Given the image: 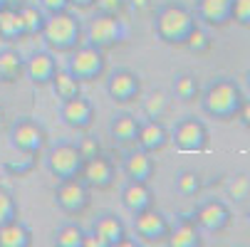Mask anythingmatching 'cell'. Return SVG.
<instances>
[{"label":"cell","instance_id":"1","mask_svg":"<svg viewBox=\"0 0 250 247\" xmlns=\"http://www.w3.org/2000/svg\"><path fill=\"white\" fill-rule=\"evenodd\" d=\"M243 89L238 87L235 79L230 77H216L210 79L201 94H198V101H201V112L216 121H233L240 104H243Z\"/></svg>","mask_w":250,"mask_h":247},{"label":"cell","instance_id":"2","mask_svg":"<svg viewBox=\"0 0 250 247\" xmlns=\"http://www.w3.org/2000/svg\"><path fill=\"white\" fill-rule=\"evenodd\" d=\"M198 25L196 15L191 8H186L184 3H164L156 8L154 13V35L156 40H161L168 47H184L191 30Z\"/></svg>","mask_w":250,"mask_h":247},{"label":"cell","instance_id":"3","mask_svg":"<svg viewBox=\"0 0 250 247\" xmlns=\"http://www.w3.org/2000/svg\"><path fill=\"white\" fill-rule=\"evenodd\" d=\"M40 38H42V42L50 52L67 55L80 42H84V27H82V20L77 18V13L69 8V10H62V13L45 18Z\"/></svg>","mask_w":250,"mask_h":247},{"label":"cell","instance_id":"4","mask_svg":"<svg viewBox=\"0 0 250 247\" xmlns=\"http://www.w3.org/2000/svg\"><path fill=\"white\" fill-rule=\"evenodd\" d=\"M8 144L18 153L40 156L47 149V129L32 116H20L8 126Z\"/></svg>","mask_w":250,"mask_h":247},{"label":"cell","instance_id":"5","mask_svg":"<svg viewBox=\"0 0 250 247\" xmlns=\"http://www.w3.org/2000/svg\"><path fill=\"white\" fill-rule=\"evenodd\" d=\"M84 40L94 47H99L102 52H109L114 47H119L126 40V25L122 20V15H106V13H97L87 30H84Z\"/></svg>","mask_w":250,"mask_h":247},{"label":"cell","instance_id":"6","mask_svg":"<svg viewBox=\"0 0 250 247\" xmlns=\"http://www.w3.org/2000/svg\"><path fill=\"white\" fill-rule=\"evenodd\" d=\"M42 153H45V158H42L45 168H47V173L52 175V178L64 181V178H75V175H80L84 158L80 156L75 141H57V144L47 146Z\"/></svg>","mask_w":250,"mask_h":247},{"label":"cell","instance_id":"7","mask_svg":"<svg viewBox=\"0 0 250 247\" xmlns=\"http://www.w3.org/2000/svg\"><path fill=\"white\" fill-rule=\"evenodd\" d=\"M67 69L72 72L80 82H94L102 79L106 72V52L89 42H80L72 52H67Z\"/></svg>","mask_w":250,"mask_h":247},{"label":"cell","instance_id":"8","mask_svg":"<svg viewBox=\"0 0 250 247\" xmlns=\"http://www.w3.org/2000/svg\"><path fill=\"white\" fill-rule=\"evenodd\" d=\"M168 136H171V144L184 151V153H201L208 149L210 144V133H208V126L196 119V116H184L178 119L171 129H168Z\"/></svg>","mask_w":250,"mask_h":247},{"label":"cell","instance_id":"9","mask_svg":"<svg viewBox=\"0 0 250 247\" xmlns=\"http://www.w3.org/2000/svg\"><path fill=\"white\" fill-rule=\"evenodd\" d=\"M55 205L57 210H62L64 215H82L84 210L89 208L92 203V188L75 175V178H64V181H57L55 186Z\"/></svg>","mask_w":250,"mask_h":247},{"label":"cell","instance_id":"10","mask_svg":"<svg viewBox=\"0 0 250 247\" xmlns=\"http://www.w3.org/2000/svg\"><path fill=\"white\" fill-rule=\"evenodd\" d=\"M104 92L114 104H131L141 96V77L129 67H117L106 75Z\"/></svg>","mask_w":250,"mask_h":247},{"label":"cell","instance_id":"11","mask_svg":"<svg viewBox=\"0 0 250 247\" xmlns=\"http://www.w3.org/2000/svg\"><path fill=\"white\" fill-rule=\"evenodd\" d=\"M193 220L198 225L201 232H208V235H216V232H223L230 220H233V213H230V205L221 198H208L203 203L196 205L193 210Z\"/></svg>","mask_w":250,"mask_h":247},{"label":"cell","instance_id":"12","mask_svg":"<svg viewBox=\"0 0 250 247\" xmlns=\"http://www.w3.org/2000/svg\"><path fill=\"white\" fill-rule=\"evenodd\" d=\"M131 218H134V232L141 242H146V245L166 242V237L171 232V220L161 213V210H156L151 205V208L141 210V213H136Z\"/></svg>","mask_w":250,"mask_h":247},{"label":"cell","instance_id":"13","mask_svg":"<svg viewBox=\"0 0 250 247\" xmlns=\"http://www.w3.org/2000/svg\"><path fill=\"white\" fill-rule=\"evenodd\" d=\"M97 116V107L94 101L87 99L84 94H77L72 99H64L60 101V119L64 126L75 129V131H87L94 124Z\"/></svg>","mask_w":250,"mask_h":247},{"label":"cell","instance_id":"14","mask_svg":"<svg viewBox=\"0 0 250 247\" xmlns=\"http://www.w3.org/2000/svg\"><path fill=\"white\" fill-rule=\"evenodd\" d=\"M80 178L92 188V190H109L114 186V178H117V166L109 156H92L82 163V171H80Z\"/></svg>","mask_w":250,"mask_h":247},{"label":"cell","instance_id":"15","mask_svg":"<svg viewBox=\"0 0 250 247\" xmlns=\"http://www.w3.org/2000/svg\"><path fill=\"white\" fill-rule=\"evenodd\" d=\"M57 72V57L50 50H35L25 57V79L32 87H47Z\"/></svg>","mask_w":250,"mask_h":247},{"label":"cell","instance_id":"16","mask_svg":"<svg viewBox=\"0 0 250 247\" xmlns=\"http://www.w3.org/2000/svg\"><path fill=\"white\" fill-rule=\"evenodd\" d=\"M89 232L99 240L102 247H119V245H131L126 240V225L122 218H117L114 213H99L92 220Z\"/></svg>","mask_w":250,"mask_h":247},{"label":"cell","instance_id":"17","mask_svg":"<svg viewBox=\"0 0 250 247\" xmlns=\"http://www.w3.org/2000/svg\"><path fill=\"white\" fill-rule=\"evenodd\" d=\"M122 173L126 181H151L154 173H156V161H154V153H146L141 151L139 146L129 149L122 158Z\"/></svg>","mask_w":250,"mask_h":247},{"label":"cell","instance_id":"18","mask_svg":"<svg viewBox=\"0 0 250 247\" xmlns=\"http://www.w3.org/2000/svg\"><path fill=\"white\" fill-rule=\"evenodd\" d=\"M119 200L129 215H136L154 205V190L146 181H126L119 190Z\"/></svg>","mask_w":250,"mask_h":247},{"label":"cell","instance_id":"19","mask_svg":"<svg viewBox=\"0 0 250 247\" xmlns=\"http://www.w3.org/2000/svg\"><path fill=\"white\" fill-rule=\"evenodd\" d=\"M193 15L203 27H226L230 22V0H196Z\"/></svg>","mask_w":250,"mask_h":247},{"label":"cell","instance_id":"20","mask_svg":"<svg viewBox=\"0 0 250 247\" xmlns=\"http://www.w3.org/2000/svg\"><path fill=\"white\" fill-rule=\"evenodd\" d=\"M168 144H171V136H168V129L161 121H149L146 119V121L139 124V133H136L134 146H139L141 151H146V153H159Z\"/></svg>","mask_w":250,"mask_h":247},{"label":"cell","instance_id":"21","mask_svg":"<svg viewBox=\"0 0 250 247\" xmlns=\"http://www.w3.org/2000/svg\"><path fill=\"white\" fill-rule=\"evenodd\" d=\"M139 124H141V119H136L131 112H119L109 119V138L117 146H134Z\"/></svg>","mask_w":250,"mask_h":247},{"label":"cell","instance_id":"22","mask_svg":"<svg viewBox=\"0 0 250 247\" xmlns=\"http://www.w3.org/2000/svg\"><path fill=\"white\" fill-rule=\"evenodd\" d=\"M166 245H171V247H201L203 245V237H201V230H198L193 215L181 218L176 225H171Z\"/></svg>","mask_w":250,"mask_h":247},{"label":"cell","instance_id":"23","mask_svg":"<svg viewBox=\"0 0 250 247\" xmlns=\"http://www.w3.org/2000/svg\"><path fill=\"white\" fill-rule=\"evenodd\" d=\"M25 77V57L15 47L0 50V84H15Z\"/></svg>","mask_w":250,"mask_h":247},{"label":"cell","instance_id":"24","mask_svg":"<svg viewBox=\"0 0 250 247\" xmlns=\"http://www.w3.org/2000/svg\"><path fill=\"white\" fill-rule=\"evenodd\" d=\"M0 40L8 45L25 40V27H22V18L18 13V3L0 8Z\"/></svg>","mask_w":250,"mask_h":247},{"label":"cell","instance_id":"25","mask_svg":"<svg viewBox=\"0 0 250 247\" xmlns=\"http://www.w3.org/2000/svg\"><path fill=\"white\" fill-rule=\"evenodd\" d=\"M30 245H32V230L20 218H13L0 225V247H30Z\"/></svg>","mask_w":250,"mask_h":247},{"label":"cell","instance_id":"26","mask_svg":"<svg viewBox=\"0 0 250 247\" xmlns=\"http://www.w3.org/2000/svg\"><path fill=\"white\" fill-rule=\"evenodd\" d=\"M171 107V94L164 89H151L141 101V114L149 121H161Z\"/></svg>","mask_w":250,"mask_h":247},{"label":"cell","instance_id":"27","mask_svg":"<svg viewBox=\"0 0 250 247\" xmlns=\"http://www.w3.org/2000/svg\"><path fill=\"white\" fill-rule=\"evenodd\" d=\"M50 87H52V92H55V96H57L60 101L82 94V82H80L72 72H69L67 67H57V72H55Z\"/></svg>","mask_w":250,"mask_h":247},{"label":"cell","instance_id":"28","mask_svg":"<svg viewBox=\"0 0 250 247\" xmlns=\"http://www.w3.org/2000/svg\"><path fill=\"white\" fill-rule=\"evenodd\" d=\"M201 94V84H198V77L191 75V72H181L171 79V96L184 101V104H191L196 101Z\"/></svg>","mask_w":250,"mask_h":247},{"label":"cell","instance_id":"29","mask_svg":"<svg viewBox=\"0 0 250 247\" xmlns=\"http://www.w3.org/2000/svg\"><path fill=\"white\" fill-rule=\"evenodd\" d=\"M18 13L22 18V27H25V38H38L42 25H45V10L38 3H18Z\"/></svg>","mask_w":250,"mask_h":247},{"label":"cell","instance_id":"30","mask_svg":"<svg viewBox=\"0 0 250 247\" xmlns=\"http://www.w3.org/2000/svg\"><path fill=\"white\" fill-rule=\"evenodd\" d=\"M203 188V181H201V175L191 168H184V171H178L176 173V178H173V190L181 195V198H193L198 195Z\"/></svg>","mask_w":250,"mask_h":247},{"label":"cell","instance_id":"31","mask_svg":"<svg viewBox=\"0 0 250 247\" xmlns=\"http://www.w3.org/2000/svg\"><path fill=\"white\" fill-rule=\"evenodd\" d=\"M84 228L77 225V223H64L55 230L52 235V245L57 247H82V240H84Z\"/></svg>","mask_w":250,"mask_h":247},{"label":"cell","instance_id":"32","mask_svg":"<svg viewBox=\"0 0 250 247\" xmlns=\"http://www.w3.org/2000/svg\"><path fill=\"white\" fill-rule=\"evenodd\" d=\"M35 166H38V156H32V153H18L15 151L13 158H5L3 171L8 175H13V178H22V175H27V173L35 171Z\"/></svg>","mask_w":250,"mask_h":247},{"label":"cell","instance_id":"33","mask_svg":"<svg viewBox=\"0 0 250 247\" xmlns=\"http://www.w3.org/2000/svg\"><path fill=\"white\" fill-rule=\"evenodd\" d=\"M13 218H20V205H18V198L10 188L0 186V225L13 220Z\"/></svg>","mask_w":250,"mask_h":247},{"label":"cell","instance_id":"34","mask_svg":"<svg viewBox=\"0 0 250 247\" xmlns=\"http://www.w3.org/2000/svg\"><path fill=\"white\" fill-rule=\"evenodd\" d=\"M184 47H188V50L196 52V55L208 52V50H210V35H208V30L201 27V25H196V27L191 30V35H188V40H186Z\"/></svg>","mask_w":250,"mask_h":247},{"label":"cell","instance_id":"35","mask_svg":"<svg viewBox=\"0 0 250 247\" xmlns=\"http://www.w3.org/2000/svg\"><path fill=\"white\" fill-rule=\"evenodd\" d=\"M230 22L250 27V0H230Z\"/></svg>","mask_w":250,"mask_h":247},{"label":"cell","instance_id":"36","mask_svg":"<svg viewBox=\"0 0 250 247\" xmlns=\"http://www.w3.org/2000/svg\"><path fill=\"white\" fill-rule=\"evenodd\" d=\"M77 151H80V156L87 161V158H92V156H99V153H102V146H99L97 136H82V138L77 141Z\"/></svg>","mask_w":250,"mask_h":247},{"label":"cell","instance_id":"37","mask_svg":"<svg viewBox=\"0 0 250 247\" xmlns=\"http://www.w3.org/2000/svg\"><path fill=\"white\" fill-rule=\"evenodd\" d=\"M228 193L235 200H245L250 195V178H248V175H238V178L228 186Z\"/></svg>","mask_w":250,"mask_h":247},{"label":"cell","instance_id":"38","mask_svg":"<svg viewBox=\"0 0 250 247\" xmlns=\"http://www.w3.org/2000/svg\"><path fill=\"white\" fill-rule=\"evenodd\" d=\"M97 13H106V15H122V10L126 8V0H94Z\"/></svg>","mask_w":250,"mask_h":247},{"label":"cell","instance_id":"39","mask_svg":"<svg viewBox=\"0 0 250 247\" xmlns=\"http://www.w3.org/2000/svg\"><path fill=\"white\" fill-rule=\"evenodd\" d=\"M38 5L45 10V15H55V13L69 10V0H38Z\"/></svg>","mask_w":250,"mask_h":247},{"label":"cell","instance_id":"40","mask_svg":"<svg viewBox=\"0 0 250 247\" xmlns=\"http://www.w3.org/2000/svg\"><path fill=\"white\" fill-rule=\"evenodd\" d=\"M235 119L250 131V99H243V104H240V109H238Z\"/></svg>","mask_w":250,"mask_h":247},{"label":"cell","instance_id":"41","mask_svg":"<svg viewBox=\"0 0 250 247\" xmlns=\"http://www.w3.org/2000/svg\"><path fill=\"white\" fill-rule=\"evenodd\" d=\"M94 5V0H69V8L72 10H89Z\"/></svg>","mask_w":250,"mask_h":247},{"label":"cell","instance_id":"42","mask_svg":"<svg viewBox=\"0 0 250 247\" xmlns=\"http://www.w3.org/2000/svg\"><path fill=\"white\" fill-rule=\"evenodd\" d=\"M126 3H131V8H134L136 13L149 10V8H151V0H126Z\"/></svg>","mask_w":250,"mask_h":247},{"label":"cell","instance_id":"43","mask_svg":"<svg viewBox=\"0 0 250 247\" xmlns=\"http://www.w3.org/2000/svg\"><path fill=\"white\" fill-rule=\"evenodd\" d=\"M5 5H15L13 0H0V8H5Z\"/></svg>","mask_w":250,"mask_h":247},{"label":"cell","instance_id":"44","mask_svg":"<svg viewBox=\"0 0 250 247\" xmlns=\"http://www.w3.org/2000/svg\"><path fill=\"white\" fill-rule=\"evenodd\" d=\"M3 121H5V109L0 107V124H3Z\"/></svg>","mask_w":250,"mask_h":247},{"label":"cell","instance_id":"45","mask_svg":"<svg viewBox=\"0 0 250 247\" xmlns=\"http://www.w3.org/2000/svg\"><path fill=\"white\" fill-rule=\"evenodd\" d=\"M248 89H250V72H248Z\"/></svg>","mask_w":250,"mask_h":247},{"label":"cell","instance_id":"46","mask_svg":"<svg viewBox=\"0 0 250 247\" xmlns=\"http://www.w3.org/2000/svg\"><path fill=\"white\" fill-rule=\"evenodd\" d=\"M13 3H20V0H13Z\"/></svg>","mask_w":250,"mask_h":247}]
</instances>
